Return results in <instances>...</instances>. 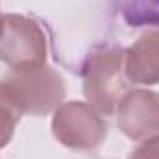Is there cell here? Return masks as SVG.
Instances as JSON below:
<instances>
[{"instance_id":"obj_1","label":"cell","mask_w":159,"mask_h":159,"mask_svg":"<svg viewBox=\"0 0 159 159\" xmlns=\"http://www.w3.org/2000/svg\"><path fill=\"white\" fill-rule=\"evenodd\" d=\"M64 77L45 66L11 71L0 84V103L10 105L21 116H45L54 112L66 99Z\"/></svg>"},{"instance_id":"obj_2","label":"cell","mask_w":159,"mask_h":159,"mask_svg":"<svg viewBox=\"0 0 159 159\" xmlns=\"http://www.w3.org/2000/svg\"><path fill=\"white\" fill-rule=\"evenodd\" d=\"M125 71V49L107 47L88 54L83 66V92L90 105L101 114H114L124 96L129 92Z\"/></svg>"},{"instance_id":"obj_3","label":"cell","mask_w":159,"mask_h":159,"mask_svg":"<svg viewBox=\"0 0 159 159\" xmlns=\"http://www.w3.org/2000/svg\"><path fill=\"white\" fill-rule=\"evenodd\" d=\"M51 129L62 146L77 152L98 150L109 135V124L103 114L83 101H64L54 111Z\"/></svg>"},{"instance_id":"obj_4","label":"cell","mask_w":159,"mask_h":159,"mask_svg":"<svg viewBox=\"0 0 159 159\" xmlns=\"http://www.w3.org/2000/svg\"><path fill=\"white\" fill-rule=\"evenodd\" d=\"M0 56L11 71L45 66L47 38L39 25L25 15L6 13L2 17Z\"/></svg>"},{"instance_id":"obj_5","label":"cell","mask_w":159,"mask_h":159,"mask_svg":"<svg viewBox=\"0 0 159 159\" xmlns=\"http://www.w3.org/2000/svg\"><path fill=\"white\" fill-rule=\"evenodd\" d=\"M116 125L135 142L159 135V92L148 88L129 90L116 109Z\"/></svg>"},{"instance_id":"obj_6","label":"cell","mask_w":159,"mask_h":159,"mask_svg":"<svg viewBox=\"0 0 159 159\" xmlns=\"http://www.w3.org/2000/svg\"><path fill=\"white\" fill-rule=\"evenodd\" d=\"M125 71L131 84H159V26L125 49Z\"/></svg>"},{"instance_id":"obj_7","label":"cell","mask_w":159,"mask_h":159,"mask_svg":"<svg viewBox=\"0 0 159 159\" xmlns=\"http://www.w3.org/2000/svg\"><path fill=\"white\" fill-rule=\"evenodd\" d=\"M116 4L129 26H159V0H116Z\"/></svg>"},{"instance_id":"obj_8","label":"cell","mask_w":159,"mask_h":159,"mask_svg":"<svg viewBox=\"0 0 159 159\" xmlns=\"http://www.w3.org/2000/svg\"><path fill=\"white\" fill-rule=\"evenodd\" d=\"M131 155H135V157H159V135L142 140L139 144V148H135L131 152Z\"/></svg>"}]
</instances>
